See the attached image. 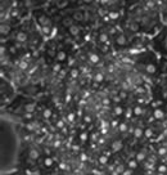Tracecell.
<instances>
[{
	"instance_id": "1",
	"label": "cell",
	"mask_w": 167,
	"mask_h": 175,
	"mask_svg": "<svg viewBox=\"0 0 167 175\" xmlns=\"http://www.w3.org/2000/svg\"><path fill=\"white\" fill-rule=\"evenodd\" d=\"M32 20L36 22L37 27L45 37H50L55 31V23L50 18V16L44 9H36L32 12Z\"/></svg>"
},
{
	"instance_id": "2",
	"label": "cell",
	"mask_w": 167,
	"mask_h": 175,
	"mask_svg": "<svg viewBox=\"0 0 167 175\" xmlns=\"http://www.w3.org/2000/svg\"><path fill=\"white\" fill-rule=\"evenodd\" d=\"M130 41L131 36L126 34L124 30H117L113 35H112V45L116 50H124V49L130 48Z\"/></svg>"
},
{
	"instance_id": "3",
	"label": "cell",
	"mask_w": 167,
	"mask_h": 175,
	"mask_svg": "<svg viewBox=\"0 0 167 175\" xmlns=\"http://www.w3.org/2000/svg\"><path fill=\"white\" fill-rule=\"evenodd\" d=\"M153 45L162 56H167V24L157 31V35L153 37Z\"/></svg>"
},
{
	"instance_id": "4",
	"label": "cell",
	"mask_w": 167,
	"mask_h": 175,
	"mask_svg": "<svg viewBox=\"0 0 167 175\" xmlns=\"http://www.w3.org/2000/svg\"><path fill=\"white\" fill-rule=\"evenodd\" d=\"M67 58H68L67 52H66L64 49H58V50H57V54H55V58H54V59H55L58 63H63V62L67 61Z\"/></svg>"
},
{
	"instance_id": "5",
	"label": "cell",
	"mask_w": 167,
	"mask_h": 175,
	"mask_svg": "<svg viewBox=\"0 0 167 175\" xmlns=\"http://www.w3.org/2000/svg\"><path fill=\"white\" fill-rule=\"evenodd\" d=\"M87 59L90 61V63L97 64L98 62L100 61V54L99 53H93V52H89V53H87Z\"/></svg>"
},
{
	"instance_id": "6",
	"label": "cell",
	"mask_w": 167,
	"mask_h": 175,
	"mask_svg": "<svg viewBox=\"0 0 167 175\" xmlns=\"http://www.w3.org/2000/svg\"><path fill=\"white\" fill-rule=\"evenodd\" d=\"M153 117L157 120H162L165 119V112L162 111V108H154V111H153Z\"/></svg>"
},
{
	"instance_id": "7",
	"label": "cell",
	"mask_w": 167,
	"mask_h": 175,
	"mask_svg": "<svg viewBox=\"0 0 167 175\" xmlns=\"http://www.w3.org/2000/svg\"><path fill=\"white\" fill-rule=\"evenodd\" d=\"M28 156H30V158H31V160H37V158H39V156H40V153H39L37 149L32 148V149H30Z\"/></svg>"
},
{
	"instance_id": "8",
	"label": "cell",
	"mask_w": 167,
	"mask_h": 175,
	"mask_svg": "<svg viewBox=\"0 0 167 175\" xmlns=\"http://www.w3.org/2000/svg\"><path fill=\"white\" fill-rule=\"evenodd\" d=\"M122 147H124V144H122L121 140H114L112 143V149L113 151H120V149H122Z\"/></svg>"
},
{
	"instance_id": "9",
	"label": "cell",
	"mask_w": 167,
	"mask_h": 175,
	"mask_svg": "<svg viewBox=\"0 0 167 175\" xmlns=\"http://www.w3.org/2000/svg\"><path fill=\"white\" fill-rule=\"evenodd\" d=\"M53 163H54V160L51 157H45L44 158V165L46 166V167H51V166H53Z\"/></svg>"
},
{
	"instance_id": "10",
	"label": "cell",
	"mask_w": 167,
	"mask_h": 175,
	"mask_svg": "<svg viewBox=\"0 0 167 175\" xmlns=\"http://www.w3.org/2000/svg\"><path fill=\"white\" fill-rule=\"evenodd\" d=\"M143 134H144V131H143V129H140V127H136L135 131H134V136H135V138H140V136H143Z\"/></svg>"
},
{
	"instance_id": "11",
	"label": "cell",
	"mask_w": 167,
	"mask_h": 175,
	"mask_svg": "<svg viewBox=\"0 0 167 175\" xmlns=\"http://www.w3.org/2000/svg\"><path fill=\"white\" fill-rule=\"evenodd\" d=\"M132 111H134V115H135V116H140V115L143 113V108H141L140 106H136Z\"/></svg>"
},
{
	"instance_id": "12",
	"label": "cell",
	"mask_w": 167,
	"mask_h": 175,
	"mask_svg": "<svg viewBox=\"0 0 167 175\" xmlns=\"http://www.w3.org/2000/svg\"><path fill=\"white\" fill-rule=\"evenodd\" d=\"M144 160H145V153L144 152H138L136 153V161H138V162L139 161H144Z\"/></svg>"
},
{
	"instance_id": "13",
	"label": "cell",
	"mask_w": 167,
	"mask_h": 175,
	"mask_svg": "<svg viewBox=\"0 0 167 175\" xmlns=\"http://www.w3.org/2000/svg\"><path fill=\"white\" fill-rule=\"evenodd\" d=\"M43 115H44V117H45V119H50V117H51V111L49 108H46V109H44Z\"/></svg>"
},
{
	"instance_id": "14",
	"label": "cell",
	"mask_w": 167,
	"mask_h": 175,
	"mask_svg": "<svg viewBox=\"0 0 167 175\" xmlns=\"http://www.w3.org/2000/svg\"><path fill=\"white\" fill-rule=\"evenodd\" d=\"M94 80L98 81V83H102V81L104 80V76H103L102 73H97V75H95V77H94Z\"/></svg>"
},
{
	"instance_id": "15",
	"label": "cell",
	"mask_w": 167,
	"mask_h": 175,
	"mask_svg": "<svg viewBox=\"0 0 167 175\" xmlns=\"http://www.w3.org/2000/svg\"><path fill=\"white\" fill-rule=\"evenodd\" d=\"M27 67H28V63H27L26 61H21L19 62V68L21 70H27Z\"/></svg>"
},
{
	"instance_id": "16",
	"label": "cell",
	"mask_w": 167,
	"mask_h": 175,
	"mask_svg": "<svg viewBox=\"0 0 167 175\" xmlns=\"http://www.w3.org/2000/svg\"><path fill=\"white\" fill-rule=\"evenodd\" d=\"M118 129H120V131H121V133H124V131L127 130V125L122 122V124H120V125H118Z\"/></svg>"
},
{
	"instance_id": "17",
	"label": "cell",
	"mask_w": 167,
	"mask_h": 175,
	"mask_svg": "<svg viewBox=\"0 0 167 175\" xmlns=\"http://www.w3.org/2000/svg\"><path fill=\"white\" fill-rule=\"evenodd\" d=\"M136 162H138L136 160H132V161H130V162H128V167H130V169H135L136 166H138V163H136Z\"/></svg>"
},
{
	"instance_id": "18",
	"label": "cell",
	"mask_w": 167,
	"mask_h": 175,
	"mask_svg": "<svg viewBox=\"0 0 167 175\" xmlns=\"http://www.w3.org/2000/svg\"><path fill=\"white\" fill-rule=\"evenodd\" d=\"M99 162L102 163V165H105V163L108 162V158H107L105 156H100V157H99Z\"/></svg>"
},
{
	"instance_id": "19",
	"label": "cell",
	"mask_w": 167,
	"mask_h": 175,
	"mask_svg": "<svg viewBox=\"0 0 167 175\" xmlns=\"http://www.w3.org/2000/svg\"><path fill=\"white\" fill-rule=\"evenodd\" d=\"M114 113H116V115H120V116H121V115L124 113V108H121V107H116V108H114Z\"/></svg>"
},
{
	"instance_id": "20",
	"label": "cell",
	"mask_w": 167,
	"mask_h": 175,
	"mask_svg": "<svg viewBox=\"0 0 167 175\" xmlns=\"http://www.w3.org/2000/svg\"><path fill=\"white\" fill-rule=\"evenodd\" d=\"M77 76H78V71L77 70H72V71H71V77H72V79H76Z\"/></svg>"
},
{
	"instance_id": "21",
	"label": "cell",
	"mask_w": 167,
	"mask_h": 175,
	"mask_svg": "<svg viewBox=\"0 0 167 175\" xmlns=\"http://www.w3.org/2000/svg\"><path fill=\"white\" fill-rule=\"evenodd\" d=\"M166 153H167L166 148H159V149H158V155H159V156H165Z\"/></svg>"
},
{
	"instance_id": "22",
	"label": "cell",
	"mask_w": 167,
	"mask_h": 175,
	"mask_svg": "<svg viewBox=\"0 0 167 175\" xmlns=\"http://www.w3.org/2000/svg\"><path fill=\"white\" fill-rule=\"evenodd\" d=\"M158 171H161V173H165V171H166V166H165V165L158 166Z\"/></svg>"
},
{
	"instance_id": "23",
	"label": "cell",
	"mask_w": 167,
	"mask_h": 175,
	"mask_svg": "<svg viewBox=\"0 0 167 175\" xmlns=\"http://www.w3.org/2000/svg\"><path fill=\"white\" fill-rule=\"evenodd\" d=\"M80 139H81V140H86V139H87V133H82V134H81Z\"/></svg>"
},
{
	"instance_id": "24",
	"label": "cell",
	"mask_w": 167,
	"mask_h": 175,
	"mask_svg": "<svg viewBox=\"0 0 167 175\" xmlns=\"http://www.w3.org/2000/svg\"><path fill=\"white\" fill-rule=\"evenodd\" d=\"M118 97H121V98H124V99H125V98L127 97V94H126V91H120L118 93Z\"/></svg>"
},
{
	"instance_id": "25",
	"label": "cell",
	"mask_w": 167,
	"mask_h": 175,
	"mask_svg": "<svg viewBox=\"0 0 167 175\" xmlns=\"http://www.w3.org/2000/svg\"><path fill=\"white\" fill-rule=\"evenodd\" d=\"M144 134H145V136H148V138H149V136H152V130H150V129H147Z\"/></svg>"
},
{
	"instance_id": "26",
	"label": "cell",
	"mask_w": 167,
	"mask_h": 175,
	"mask_svg": "<svg viewBox=\"0 0 167 175\" xmlns=\"http://www.w3.org/2000/svg\"><path fill=\"white\" fill-rule=\"evenodd\" d=\"M68 120H70V121H73V120H75V115L70 113V115H68Z\"/></svg>"
},
{
	"instance_id": "27",
	"label": "cell",
	"mask_w": 167,
	"mask_h": 175,
	"mask_svg": "<svg viewBox=\"0 0 167 175\" xmlns=\"http://www.w3.org/2000/svg\"><path fill=\"white\" fill-rule=\"evenodd\" d=\"M103 103H104V104H109V103H111V99H103Z\"/></svg>"
},
{
	"instance_id": "28",
	"label": "cell",
	"mask_w": 167,
	"mask_h": 175,
	"mask_svg": "<svg viewBox=\"0 0 167 175\" xmlns=\"http://www.w3.org/2000/svg\"><path fill=\"white\" fill-rule=\"evenodd\" d=\"M127 1H130V3H134V1H138V0H127Z\"/></svg>"
}]
</instances>
